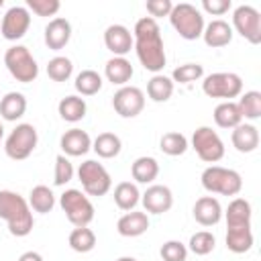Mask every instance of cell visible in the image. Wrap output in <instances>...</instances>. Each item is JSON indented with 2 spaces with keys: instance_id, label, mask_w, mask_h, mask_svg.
Returning <instances> with one entry per match:
<instances>
[{
  "instance_id": "6da1fadb",
  "label": "cell",
  "mask_w": 261,
  "mask_h": 261,
  "mask_svg": "<svg viewBox=\"0 0 261 261\" xmlns=\"http://www.w3.org/2000/svg\"><path fill=\"white\" fill-rule=\"evenodd\" d=\"M133 47H135V53H137L141 65L147 71L159 73L165 67L167 55H165V47H163V39H161V29L155 18L143 16L135 22Z\"/></svg>"
},
{
  "instance_id": "7a4b0ae2",
  "label": "cell",
  "mask_w": 261,
  "mask_h": 261,
  "mask_svg": "<svg viewBox=\"0 0 261 261\" xmlns=\"http://www.w3.org/2000/svg\"><path fill=\"white\" fill-rule=\"evenodd\" d=\"M0 218L6 220L8 230L14 237H27L35 226L29 202L12 190H0Z\"/></svg>"
},
{
  "instance_id": "3957f363",
  "label": "cell",
  "mask_w": 261,
  "mask_h": 261,
  "mask_svg": "<svg viewBox=\"0 0 261 261\" xmlns=\"http://www.w3.org/2000/svg\"><path fill=\"white\" fill-rule=\"evenodd\" d=\"M169 22L175 29V33L186 41H196L204 33V16L190 2L173 4L171 12H169Z\"/></svg>"
},
{
  "instance_id": "277c9868",
  "label": "cell",
  "mask_w": 261,
  "mask_h": 261,
  "mask_svg": "<svg viewBox=\"0 0 261 261\" xmlns=\"http://www.w3.org/2000/svg\"><path fill=\"white\" fill-rule=\"evenodd\" d=\"M202 188L210 194L220 196H237L243 190V177L239 171L222 167V165H210L202 171Z\"/></svg>"
},
{
  "instance_id": "5b68a950",
  "label": "cell",
  "mask_w": 261,
  "mask_h": 261,
  "mask_svg": "<svg viewBox=\"0 0 261 261\" xmlns=\"http://www.w3.org/2000/svg\"><path fill=\"white\" fill-rule=\"evenodd\" d=\"M4 65L8 73L20 82V84H31L39 75V65L37 59L31 55V51L24 45H12L4 53Z\"/></svg>"
},
{
  "instance_id": "8992f818",
  "label": "cell",
  "mask_w": 261,
  "mask_h": 261,
  "mask_svg": "<svg viewBox=\"0 0 261 261\" xmlns=\"http://www.w3.org/2000/svg\"><path fill=\"white\" fill-rule=\"evenodd\" d=\"M59 206L73 226H88L94 220V204L80 190H65L59 196Z\"/></svg>"
},
{
  "instance_id": "52a82bcc",
  "label": "cell",
  "mask_w": 261,
  "mask_h": 261,
  "mask_svg": "<svg viewBox=\"0 0 261 261\" xmlns=\"http://www.w3.org/2000/svg\"><path fill=\"white\" fill-rule=\"evenodd\" d=\"M39 143V135H37V128L29 122H20L16 124L10 135L6 137V143H4V151L10 159L14 161H22V159H29L31 153L35 151Z\"/></svg>"
},
{
  "instance_id": "ba28073f",
  "label": "cell",
  "mask_w": 261,
  "mask_h": 261,
  "mask_svg": "<svg viewBox=\"0 0 261 261\" xmlns=\"http://www.w3.org/2000/svg\"><path fill=\"white\" fill-rule=\"evenodd\" d=\"M202 92L208 98H222L224 102H228L230 98L241 96L243 80L239 73H232V71H216L204 77Z\"/></svg>"
},
{
  "instance_id": "9c48e42d",
  "label": "cell",
  "mask_w": 261,
  "mask_h": 261,
  "mask_svg": "<svg viewBox=\"0 0 261 261\" xmlns=\"http://www.w3.org/2000/svg\"><path fill=\"white\" fill-rule=\"evenodd\" d=\"M77 177L82 181V188L88 196H106L112 188V177L106 171V167L94 159H88L80 165Z\"/></svg>"
},
{
  "instance_id": "30bf717a",
  "label": "cell",
  "mask_w": 261,
  "mask_h": 261,
  "mask_svg": "<svg viewBox=\"0 0 261 261\" xmlns=\"http://www.w3.org/2000/svg\"><path fill=\"white\" fill-rule=\"evenodd\" d=\"M192 147L206 163H216L224 157V143L210 126H198L192 135Z\"/></svg>"
},
{
  "instance_id": "8fae6325",
  "label": "cell",
  "mask_w": 261,
  "mask_h": 261,
  "mask_svg": "<svg viewBox=\"0 0 261 261\" xmlns=\"http://www.w3.org/2000/svg\"><path fill=\"white\" fill-rule=\"evenodd\" d=\"M232 27L251 45L261 43V14L257 8H253L249 4L237 6L232 12Z\"/></svg>"
},
{
  "instance_id": "7c38bea8",
  "label": "cell",
  "mask_w": 261,
  "mask_h": 261,
  "mask_svg": "<svg viewBox=\"0 0 261 261\" xmlns=\"http://www.w3.org/2000/svg\"><path fill=\"white\" fill-rule=\"evenodd\" d=\"M112 106L118 116L122 118H135L145 108V92L137 86H122L114 92Z\"/></svg>"
},
{
  "instance_id": "4fadbf2b",
  "label": "cell",
  "mask_w": 261,
  "mask_h": 261,
  "mask_svg": "<svg viewBox=\"0 0 261 261\" xmlns=\"http://www.w3.org/2000/svg\"><path fill=\"white\" fill-rule=\"evenodd\" d=\"M29 27H31V12L27 10V6H10L2 16L0 33L6 41H18L27 35Z\"/></svg>"
},
{
  "instance_id": "5bb4252c",
  "label": "cell",
  "mask_w": 261,
  "mask_h": 261,
  "mask_svg": "<svg viewBox=\"0 0 261 261\" xmlns=\"http://www.w3.org/2000/svg\"><path fill=\"white\" fill-rule=\"evenodd\" d=\"M141 202L145 212L149 214H165L171 210L173 206V194L167 186L163 184H153L145 190V194H141Z\"/></svg>"
},
{
  "instance_id": "9a60e30c",
  "label": "cell",
  "mask_w": 261,
  "mask_h": 261,
  "mask_svg": "<svg viewBox=\"0 0 261 261\" xmlns=\"http://www.w3.org/2000/svg\"><path fill=\"white\" fill-rule=\"evenodd\" d=\"M104 45L114 57H124L133 49V33L124 24H110L104 31Z\"/></svg>"
},
{
  "instance_id": "2e32d148",
  "label": "cell",
  "mask_w": 261,
  "mask_h": 261,
  "mask_svg": "<svg viewBox=\"0 0 261 261\" xmlns=\"http://www.w3.org/2000/svg\"><path fill=\"white\" fill-rule=\"evenodd\" d=\"M194 220L202 226H214L220 222L222 218V206L214 196H202L196 200L194 208H192Z\"/></svg>"
},
{
  "instance_id": "e0dca14e",
  "label": "cell",
  "mask_w": 261,
  "mask_h": 261,
  "mask_svg": "<svg viewBox=\"0 0 261 261\" xmlns=\"http://www.w3.org/2000/svg\"><path fill=\"white\" fill-rule=\"evenodd\" d=\"M59 145H61L63 155H67V157H82V155H86L92 149V139L82 128H69V130H65L61 135Z\"/></svg>"
},
{
  "instance_id": "ac0fdd59",
  "label": "cell",
  "mask_w": 261,
  "mask_h": 261,
  "mask_svg": "<svg viewBox=\"0 0 261 261\" xmlns=\"http://www.w3.org/2000/svg\"><path fill=\"white\" fill-rule=\"evenodd\" d=\"M71 39V24L63 16H55L45 27V45L53 51L63 49Z\"/></svg>"
},
{
  "instance_id": "d6986e66",
  "label": "cell",
  "mask_w": 261,
  "mask_h": 261,
  "mask_svg": "<svg viewBox=\"0 0 261 261\" xmlns=\"http://www.w3.org/2000/svg\"><path fill=\"white\" fill-rule=\"evenodd\" d=\"M149 228V216L147 212H139V210H130V212H124L118 222H116V230L120 237H141L145 234Z\"/></svg>"
},
{
  "instance_id": "ffe728a7",
  "label": "cell",
  "mask_w": 261,
  "mask_h": 261,
  "mask_svg": "<svg viewBox=\"0 0 261 261\" xmlns=\"http://www.w3.org/2000/svg\"><path fill=\"white\" fill-rule=\"evenodd\" d=\"M202 39L208 47L212 49H220V47H226L230 41H232V27L222 20V18H214L212 22L204 24V33H202Z\"/></svg>"
},
{
  "instance_id": "44dd1931",
  "label": "cell",
  "mask_w": 261,
  "mask_h": 261,
  "mask_svg": "<svg viewBox=\"0 0 261 261\" xmlns=\"http://www.w3.org/2000/svg\"><path fill=\"white\" fill-rule=\"evenodd\" d=\"M230 141H232V147L239 153H253L259 147V130H257L255 124L241 122L239 126L232 128Z\"/></svg>"
},
{
  "instance_id": "7402d4cb",
  "label": "cell",
  "mask_w": 261,
  "mask_h": 261,
  "mask_svg": "<svg viewBox=\"0 0 261 261\" xmlns=\"http://www.w3.org/2000/svg\"><path fill=\"white\" fill-rule=\"evenodd\" d=\"M104 75L114 86H126L133 77V65L126 57H110L104 65Z\"/></svg>"
},
{
  "instance_id": "603a6c76",
  "label": "cell",
  "mask_w": 261,
  "mask_h": 261,
  "mask_svg": "<svg viewBox=\"0 0 261 261\" xmlns=\"http://www.w3.org/2000/svg\"><path fill=\"white\" fill-rule=\"evenodd\" d=\"M251 204L249 200L245 198H234L226 212H224V218H226V228H232V226H251Z\"/></svg>"
},
{
  "instance_id": "cb8c5ba5",
  "label": "cell",
  "mask_w": 261,
  "mask_h": 261,
  "mask_svg": "<svg viewBox=\"0 0 261 261\" xmlns=\"http://www.w3.org/2000/svg\"><path fill=\"white\" fill-rule=\"evenodd\" d=\"M27 112V98L20 92H8L0 98V116L4 120H18Z\"/></svg>"
},
{
  "instance_id": "d4e9b609",
  "label": "cell",
  "mask_w": 261,
  "mask_h": 261,
  "mask_svg": "<svg viewBox=\"0 0 261 261\" xmlns=\"http://www.w3.org/2000/svg\"><path fill=\"white\" fill-rule=\"evenodd\" d=\"M130 175L137 184H151L159 175V163L155 157H137L130 165Z\"/></svg>"
},
{
  "instance_id": "484cf974",
  "label": "cell",
  "mask_w": 261,
  "mask_h": 261,
  "mask_svg": "<svg viewBox=\"0 0 261 261\" xmlns=\"http://www.w3.org/2000/svg\"><path fill=\"white\" fill-rule=\"evenodd\" d=\"M86 110H88L86 100H84L82 96H73V94L61 98V102L57 104L59 116H61L63 120H67V122H80V120L86 116Z\"/></svg>"
},
{
  "instance_id": "4316f807",
  "label": "cell",
  "mask_w": 261,
  "mask_h": 261,
  "mask_svg": "<svg viewBox=\"0 0 261 261\" xmlns=\"http://www.w3.org/2000/svg\"><path fill=\"white\" fill-rule=\"evenodd\" d=\"M253 247V232L251 226H232L226 228V249L241 255Z\"/></svg>"
},
{
  "instance_id": "83f0119b",
  "label": "cell",
  "mask_w": 261,
  "mask_h": 261,
  "mask_svg": "<svg viewBox=\"0 0 261 261\" xmlns=\"http://www.w3.org/2000/svg\"><path fill=\"white\" fill-rule=\"evenodd\" d=\"M214 122L220 126V128H234L243 122V116H241V110L237 106V102L228 100V102H220L216 108H214Z\"/></svg>"
},
{
  "instance_id": "f1b7e54d",
  "label": "cell",
  "mask_w": 261,
  "mask_h": 261,
  "mask_svg": "<svg viewBox=\"0 0 261 261\" xmlns=\"http://www.w3.org/2000/svg\"><path fill=\"white\" fill-rule=\"evenodd\" d=\"M92 149H94V153H96L98 157H102V159H112V157H116V155L120 153L122 141H120V137L114 135V133H100V135L92 141Z\"/></svg>"
},
{
  "instance_id": "f546056e",
  "label": "cell",
  "mask_w": 261,
  "mask_h": 261,
  "mask_svg": "<svg viewBox=\"0 0 261 261\" xmlns=\"http://www.w3.org/2000/svg\"><path fill=\"white\" fill-rule=\"evenodd\" d=\"M139 200H141V194H139L137 184H133V181H120L114 188V204L120 210H124V212L135 210V206L139 204Z\"/></svg>"
},
{
  "instance_id": "4dcf8cb0",
  "label": "cell",
  "mask_w": 261,
  "mask_h": 261,
  "mask_svg": "<svg viewBox=\"0 0 261 261\" xmlns=\"http://www.w3.org/2000/svg\"><path fill=\"white\" fill-rule=\"evenodd\" d=\"M27 202H29L31 210H35V212H39V214H47V212H51L53 206H55V196H53L51 188L39 184V186H35V188L31 190Z\"/></svg>"
},
{
  "instance_id": "1f68e13d",
  "label": "cell",
  "mask_w": 261,
  "mask_h": 261,
  "mask_svg": "<svg viewBox=\"0 0 261 261\" xmlns=\"http://www.w3.org/2000/svg\"><path fill=\"white\" fill-rule=\"evenodd\" d=\"M173 94V82L171 77L163 75V73H155L149 82H147V96L153 102H167Z\"/></svg>"
},
{
  "instance_id": "d6a6232c",
  "label": "cell",
  "mask_w": 261,
  "mask_h": 261,
  "mask_svg": "<svg viewBox=\"0 0 261 261\" xmlns=\"http://www.w3.org/2000/svg\"><path fill=\"white\" fill-rule=\"evenodd\" d=\"M77 94L82 96H94L102 90V75L94 69H82L77 75H75V82H73Z\"/></svg>"
},
{
  "instance_id": "836d02e7",
  "label": "cell",
  "mask_w": 261,
  "mask_h": 261,
  "mask_svg": "<svg viewBox=\"0 0 261 261\" xmlns=\"http://www.w3.org/2000/svg\"><path fill=\"white\" fill-rule=\"evenodd\" d=\"M67 241H69V247L75 253H90L96 247V234L88 226H75L69 232V239Z\"/></svg>"
},
{
  "instance_id": "e575fe53",
  "label": "cell",
  "mask_w": 261,
  "mask_h": 261,
  "mask_svg": "<svg viewBox=\"0 0 261 261\" xmlns=\"http://www.w3.org/2000/svg\"><path fill=\"white\" fill-rule=\"evenodd\" d=\"M237 106H239L243 118L257 120V118L261 116V92H257V90L245 92V94L239 98Z\"/></svg>"
},
{
  "instance_id": "d590c367",
  "label": "cell",
  "mask_w": 261,
  "mask_h": 261,
  "mask_svg": "<svg viewBox=\"0 0 261 261\" xmlns=\"http://www.w3.org/2000/svg\"><path fill=\"white\" fill-rule=\"evenodd\" d=\"M159 149L169 155V157H177V155H184L188 151V139L181 135V133H165L161 139H159Z\"/></svg>"
},
{
  "instance_id": "8d00e7d4",
  "label": "cell",
  "mask_w": 261,
  "mask_h": 261,
  "mask_svg": "<svg viewBox=\"0 0 261 261\" xmlns=\"http://www.w3.org/2000/svg\"><path fill=\"white\" fill-rule=\"evenodd\" d=\"M73 73V63L69 57L65 55H57L53 59H49L47 63V75L53 80V82H67Z\"/></svg>"
},
{
  "instance_id": "74e56055",
  "label": "cell",
  "mask_w": 261,
  "mask_h": 261,
  "mask_svg": "<svg viewBox=\"0 0 261 261\" xmlns=\"http://www.w3.org/2000/svg\"><path fill=\"white\" fill-rule=\"evenodd\" d=\"M214 247H216V239L208 230L194 232L190 237V243H188V251H192L194 255H208L214 251Z\"/></svg>"
},
{
  "instance_id": "f35d334b",
  "label": "cell",
  "mask_w": 261,
  "mask_h": 261,
  "mask_svg": "<svg viewBox=\"0 0 261 261\" xmlns=\"http://www.w3.org/2000/svg\"><path fill=\"white\" fill-rule=\"evenodd\" d=\"M202 77H204V65L200 63H184L175 67L171 73V82H177V84H192Z\"/></svg>"
},
{
  "instance_id": "ab89813d",
  "label": "cell",
  "mask_w": 261,
  "mask_h": 261,
  "mask_svg": "<svg viewBox=\"0 0 261 261\" xmlns=\"http://www.w3.org/2000/svg\"><path fill=\"white\" fill-rule=\"evenodd\" d=\"M159 255L163 261H186L188 259V247L181 241H165L159 249Z\"/></svg>"
},
{
  "instance_id": "60d3db41",
  "label": "cell",
  "mask_w": 261,
  "mask_h": 261,
  "mask_svg": "<svg viewBox=\"0 0 261 261\" xmlns=\"http://www.w3.org/2000/svg\"><path fill=\"white\" fill-rule=\"evenodd\" d=\"M73 177V165L71 161L61 153L55 157V173H53V184L55 186H65Z\"/></svg>"
},
{
  "instance_id": "b9f144b4",
  "label": "cell",
  "mask_w": 261,
  "mask_h": 261,
  "mask_svg": "<svg viewBox=\"0 0 261 261\" xmlns=\"http://www.w3.org/2000/svg\"><path fill=\"white\" fill-rule=\"evenodd\" d=\"M61 8L59 0H27V10L37 16H55Z\"/></svg>"
},
{
  "instance_id": "7bdbcfd3",
  "label": "cell",
  "mask_w": 261,
  "mask_h": 261,
  "mask_svg": "<svg viewBox=\"0 0 261 261\" xmlns=\"http://www.w3.org/2000/svg\"><path fill=\"white\" fill-rule=\"evenodd\" d=\"M145 8H147V12L151 14V18L169 16V12H171V8H173V2H171V0H147V2H145Z\"/></svg>"
},
{
  "instance_id": "ee69618b",
  "label": "cell",
  "mask_w": 261,
  "mask_h": 261,
  "mask_svg": "<svg viewBox=\"0 0 261 261\" xmlns=\"http://www.w3.org/2000/svg\"><path fill=\"white\" fill-rule=\"evenodd\" d=\"M232 6L230 0H202V10L212 14V16H222L224 12H228Z\"/></svg>"
},
{
  "instance_id": "f6af8a7d",
  "label": "cell",
  "mask_w": 261,
  "mask_h": 261,
  "mask_svg": "<svg viewBox=\"0 0 261 261\" xmlns=\"http://www.w3.org/2000/svg\"><path fill=\"white\" fill-rule=\"evenodd\" d=\"M18 261H43V257L37 253V251H27L18 257Z\"/></svg>"
},
{
  "instance_id": "bcb514c9",
  "label": "cell",
  "mask_w": 261,
  "mask_h": 261,
  "mask_svg": "<svg viewBox=\"0 0 261 261\" xmlns=\"http://www.w3.org/2000/svg\"><path fill=\"white\" fill-rule=\"evenodd\" d=\"M116 261H137L135 257H120V259H116Z\"/></svg>"
},
{
  "instance_id": "7dc6e473",
  "label": "cell",
  "mask_w": 261,
  "mask_h": 261,
  "mask_svg": "<svg viewBox=\"0 0 261 261\" xmlns=\"http://www.w3.org/2000/svg\"><path fill=\"white\" fill-rule=\"evenodd\" d=\"M2 137H4V126H2V122H0V141H2Z\"/></svg>"
},
{
  "instance_id": "c3c4849f",
  "label": "cell",
  "mask_w": 261,
  "mask_h": 261,
  "mask_svg": "<svg viewBox=\"0 0 261 261\" xmlns=\"http://www.w3.org/2000/svg\"><path fill=\"white\" fill-rule=\"evenodd\" d=\"M2 6H4V0H0V8H2Z\"/></svg>"
}]
</instances>
